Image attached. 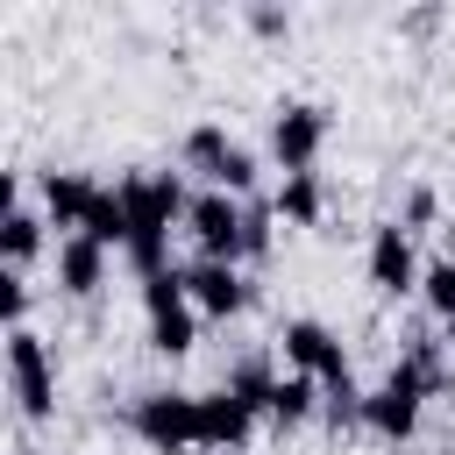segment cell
<instances>
[{
    "instance_id": "cell-2",
    "label": "cell",
    "mask_w": 455,
    "mask_h": 455,
    "mask_svg": "<svg viewBox=\"0 0 455 455\" xmlns=\"http://www.w3.org/2000/svg\"><path fill=\"white\" fill-rule=\"evenodd\" d=\"M128 427H135L156 455L199 448V391H142V398L128 405Z\"/></svg>"
},
{
    "instance_id": "cell-25",
    "label": "cell",
    "mask_w": 455,
    "mask_h": 455,
    "mask_svg": "<svg viewBox=\"0 0 455 455\" xmlns=\"http://www.w3.org/2000/svg\"><path fill=\"white\" fill-rule=\"evenodd\" d=\"M441 256H448V263H455V220H448V228H441Z\"/></svg>"
},
{
    "instance_id": "cell-27",
    "label": "cell",
    "mask_w": 455,
    "mask_h": 455,
    "mask_svg": "<svg viewBox=\"0 0 455 455\" xmlns=\"http://www.w3.org/2000/svg\"><path fill=\"white\" fill-rule=\"evenodd\" d=\"M448 398H455V384H448Z\"/></svg>"
},
{
    "instance_id": "cell-16",
    "label": "cell",
    "mask_w": 455,
    "mask_h": 455,
    "mask_svg": "<svg viewBox=\"0 0 455 455\" xmlns=\"http://www.w3.org/2000/svg\"><path fill=\"white\" fill-rule=\"evenodd\" d=\"M192 341H199V306H171V313H149V348L156 355H192Z\"/></svg>"
},
{
    "instance_id": "cell-19",
    "label": "cell",
    "mask_w": 455,
    "mask_h": 455,
    "mask_svg": "<svg viewBox=\"0 0 455 455\" xmlns=\"http://www.w3.org/2000/svg\"><path fill=\"white\" fill-rule=\"evenodd\" d=\"M206 185H213V192H228V199H249V192H256V156L235 142V149H228V156L206 171Z\"/></svg>"
},
{
    "instance_id": "cell-17",
    "label": "cell",
    "mask_w": 455,
    "mask_h": 455,
    "mask_svg": "<svg viewBox=\"0 0 455 455\" xmlns=\"http://www.w3.org/2000/svg\"><path fill=\"white\" fill-rule=\"evenodd\" d=\"M78 235H92L100 249H128V206H121V192H107L100 185V199H92V213H85V228Z\"/></svg>"
},
{
    "instance_id": "cell-6",
    "label": "cell",
    "mask_w": 455,
    "mask_h": 455,
    "mask_svg": "<svg viewBox=\"0 0 455 455\" xmlns=\"http://www.w3.org/2000/svg\"><path fill=\"white\" fill-rule=\"evenodd\" d=\"M327 128H334V114H327V107H313V100H284V107L270 114V149H277L284 178H291V171H313V156H320Z\"/></svg>"
},
{
    "instance_id": "cell-12",
    "label": "cell",
    "mask_w": 455,
    "mask_h": 455,
    "mask_svg": "<svg viewBox=\"0 0 455 455\" xmlns=\"http://www.w3.org/2000/svg\"><path fill=\"white\" fill-rule=\"evenodd\" d=\"M50 228V213H28V206H7L0 213V256H7V270H28L36 256H43V235Z\"/></svg>"
},
{
    "instance_id": "cell-1",
    "label": "cell",
    "mask_w": 455,
    "mask_h": 455,
    "mask_svg": "<svg viewBox=\"0 0 455 455\" xmlns=\"http://www.w3.org/2000/svg\"><path fill=\"white\" fill-rule=\"evenodd\" d=\"M434 391H427V377L398 355L391 370H384V384L377 391H363V427L370 434H384V441H412L419 434V405H427Z\"/></svg>"
},
{
    "instance_id": "cell-14",
    "label": "cell",
    "mask_w": 455,
    "mask_h": 455,
    "mask_svg": "<svg viewBox=\"0 0 455 455\" xmlns=\"http://www.w3.org/2000/svg\"><path fill=\"white\" fill-rule=\"evenodd\" d=\"M313 412H320V384H313V377H299V370H291V377H277V391H270V412H263V419H270L277 434H291V427H306Z\"/></svg>"
},
{
    "instance_id": "cell-11",
    "label": "cell",
    "mask_w": 455,
    "mask_h": 455,
    "mask_svg": "<svg viewBox=\"0 0 455 455\" xmlns=\"http://www.w3.org/2000/svg\"><path fill=\"white\" fill-rule=\"evenodd\" d=\"M92 199H100V185H92L85 171H50V178H43V213H50V228H85Z\"/></svg>"
},
{
    "instance_id": "cell-13",
    "label": "cell",
    "mask_w": 455,
    "mask_h": 455,
    "mask_svg": "<svg viewBox=\"0 0 455 455\" xmlns=\"http://www.w3.org/2000/svg\"><path fill=\"white\" fill-rule=\"evenodd\" d=\"M277 220H291V228H320V213H327V192H320V171H291L284 185H277Z\"/></svg>"
},
{
    "instance_id": "cell-22",
    "label": "cell",
    "mask_w": 455,
    "mask_h": 455,
    "mask_svg": "<svg viewBox=\"0 0 455 455\" xmlns=\"http://www.w3.org/2000/svg\"><path fill=\"white\" fill-rule=\"evenodd\" d=\"M441 220V199H434V185H412L405 192V213H398V228L412 235V228H434Z\"/></svg>"
},
{
    "instance_id": "cell-26",
    "label": "cell",
    "mask_w": 455,
    "mask_h": 455,
    "mask_svg": "<svg viewBox=\"0 0 455 455\" xmlns=\"http://www.w3.org/2000/svg\"><path fill=\"white\" fill-rule=\"evenodd\" d=\"M14 455H43V448H14Z\"/></svg>"
},
{
    "instance_id": "cell-24",
    "label": "cell",
    "mask_w": 455,
    "mask_h": 455,
    "mask_svg": "<svg viewBox=\"0 0 455 455\" xmlns=\"http://www.w3.org/2000/svg\"><path fill=\"white\" fill-rule=\"evenodd\" d=\"M249 28H256V36H284L291 14H284V7H249Z\"/></svg>"
},
{
    "instance_id": "cell-23",
    "label": "cell",
    "mask_w": 455,
    "mask_h": 455,
    "mask_svg": "<svg viewBox=\"0 0 455 455\" xmlns=\"http://www.w3.org/2000/svg\"><path fill=\"white\" fill-rule=\"evenodd\" d=\"M0 313H7V327H28V277L21 270H0Z\"/></svg>"
},
{
    "instance_id": "cell-8",
    "label": "cell",
    "mask_w": 455,
    "mask_h": 455,
    "mask_svg": "<svg viewBox=\"0 0 455 455\" xmlns=\"http://www.w3.org/2000/svg\"><path fill=\"white\" fill-rule=\"evenodd\" d=\"M185 291H192V306L206 313V320H235L249 299H256V284L242 277V263H185Z\"/></svg>"
},
{
    "instance_id": "cell-5",
    "label": "cell",
    "mask_w": 455,
    "mask_h": 455,
    "mask_svg": "<svg viewBox=\"0 0 455 455\" xmlns=\"http://www.w3.org/2000/svg\"><path fill=\"white\" fill-rule=\"evenodd\" d=\"M242 220H249V206L242 199H228V192H192V206H185V228H192V242H199V256L206 263H242Z\"/></svg>"
},
{
    "instance_id": "cell-3",
    "label": "cell",
    "mask_w": 455,
    "mask_h": 455,
    "mask_svg": "<svg viewBox=\"0 0 455 455\" xmlns=\"http://www.w3.org/2000/svg\"><path fill=\"white\" fill-rule=\"evenodd\" d=\"M7 377H14L21 419H50L57 412V363H50L36 327H7Z\"/></svg>"
},
{
    "instance_id": "cell-18",
    "label": "cell",
    "mask_w": 455,
    "mask_h": 455,
    "mask_svg": "<svg viewBox=\"0 0 455 455\" xmlns=\"http://www.w3.org/2000/svg\"><path fill=\"white\" fill-rule=\"evenodd\" d=\"M228 149H235V142H228V128H220V121H199V128H185V142H178V156H185L199 178H206Z\"/></svg>"
},
{
    "instance_id": "cell-4",
    "label": "cell",
    "mask_w": 455,
    "mask_h": 455,
    "mask_svg": "<svg viewBox=\"0 0 455 455\" xmlns=\"http://www.w3.org/2000/svg\"><path fill=\"white\" fill-rule=\"evenodd\" d=\"M284 363L299 370V377H313L320 391H334V384H355L348 377V348H341V334L327 327V320H284Z\"/></svg>"
},
{
    "instance_id": "cell-15",
    "label": "cell",
    "mask_w": 455,
    "mask_h": 455,
    "mask_svg": "<svg viewBox=\"0 0 455 455\" xmlns=\"http://www.w3.org/2000/svg\"><path fill=\"white\" fill-rule=\"evenodd\" d=\"M220 391H235L256 419L270 412V391H277V370H270V355H242V363H228V377H220Z\"/></svg>"
},
{
    "instance_id": "cell-21",
    "label": "cell",
    "mask_w": 455,
    "mask_h": 455,
    "mask_svg": "<svg viewBox=\"0 0 455 455\" xmlns=\"http://www.w3.org/2000/svg\"><path fill=\"white\" fill-rule=\"evenodd\" d=\"M277 206H249V220H242V263H256V256H270V242H277Z\"/></svg>"
},
{
    "instance_id": "cell-7",
    "label": "cell",
    "mask_w": 455,
    "mask_h": 455,
    "mask_svg": "<svg viewBox=\"0 0 455 455\" xmlns=\"http://www.w3.org/2000/svg\"><path fill=\"white\" fill-rule=\"evenodd\" d=\"M419 249H412V235L398 228V220H384V228H370V284L384 291V299H405V291H419Z\"/></svg>"
},
{
    "instance_id": "cell-10",
    "label": "cell",
    "mask_w": 455,
    "mask_h": 455,
    "mask_svg": "<svg viewBox=\"0 0 455 455\" xmlns=\"http://www.w3.org/2000/svg\"><path fill=\"white\" fill-rule=\"evenodd\" d=\"M100 284H107V249H100L92 235H64V242H57V291L92 299Z\"/></svg>"
},
{
    "instance_id": "cell-20",
    "label": "cell",
    "mask_w": 455,
    "mask_h": 455,
    "mask_svg": "<svg viewBox=\"0 0 455 455\" xmlns=\"http://www.w3.org/2000/svg\"><path fill=\"white\" fill-rule=\"evenodd\" d=\"M419 291H427V306L441 313V327H448V341H455V263H448V256H434V263H427V277H419Z\"/></svg>"
},
{
    "instance_id": "cell-9",
    "label": "cell",
    "mask_w": 455,
    "mask_h": 455,
    "mask_svg": "<svg viewBox=\"0 0 455 455\" xmlns=\"http://www.w3.org/2000/svg\"><path fill=\"white\" fill-rule=\"evenodd\" d=\"M256 434V412L235 398V391H199V448H220V455H242V441Z\"/></svg>"
}]
</instances>
